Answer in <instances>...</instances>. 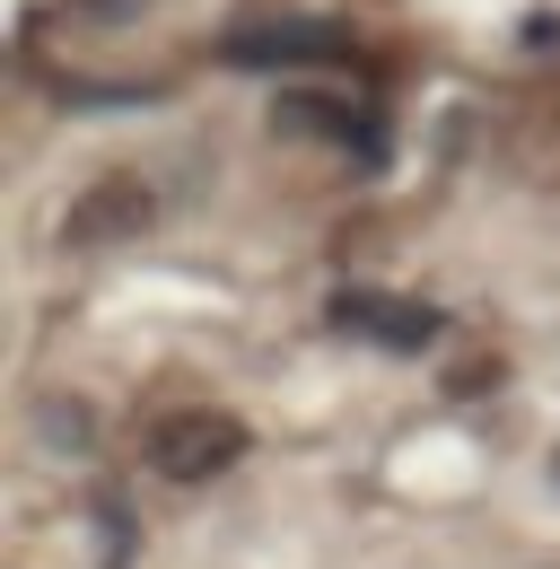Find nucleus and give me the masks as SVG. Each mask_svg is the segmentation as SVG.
Segmentation results:
<instances>
[{
    "label": "nucleus",
    "mask_w": 560,
    "mask_h": 569,
    "mask_svg": "<svg viewBox=\"0 0 560 569\" xmlns=\"http://www.w3.org/2000/svg\"><path fill=\"white\" fill-rule=\"evenodd\" d=\"M552 482H560V456H552Z\"/></svg>",
    "instance_id": "423d86ee"
},
{
    "label": "nucleus",
    "mask_w": 560,
    "mask_h": 569,
    "mask_svg": "<svg viewBox=\"0 0 560 569\" xmlns=\"http://www.w3.org/2000/svg\"><path fill=\"white\" fill-rule=\"evenodd\" d=\"M36 421H44V438H53V447H88V412H79V403H62V395H53Z\"/></svg>",
    "instance_id": "39448f33"
},
{
    "label": "nucleus",
    "mask_w": 560,
    "mask_h": 569,
    "mask_svg": "<svg viewBox=\"0 0 560 569\" xmlns=\"http://www.w3.org/2000/svg\"><path fill=\"white\" fill-rule=\"evenodd\" d=\"M342 325L377 333V342H394V351H412V342L438 333V316H429V307H394V298H342Z\"/></svg>",
    "instance_id": "20e7f679"
},
{
    "label": "nucleus",
    "mask_w": 560,
    "mask_h": 569,
    "mask_svg": "<svg viewBox=\"0 0 560 569\" xmlns=\"http://www.w3.org/2000/svg\"><path fill=\"white\" fill-rule=\"evenodd\" d=\"M237 456H246V421L237 412H167V421L149 429V465L167 482H210Z\"/></svg>",
    "instance_id": "f257e3e1"
},
{
    "label": "nucleus",
    "mask_w": 560,
    "mask_h": 569,
    "mask_svg": "<svg viewBox=\"0 0 560 569\" xmlns=\"http://www.w3.org/2000/svg\"><path fill=\"white\" fill-rule=\"evenodd\" d=\"M219 53L228 62H342L350 36L342 27H237Z\"/></svg>",
    "instance_id": "7ed1b4c3"
},
{
    "label": "nucleus",
    "mask_w": 560,
    "mask_h": 569,
    "mask_svg": "<svg viewBox=\"0 0 560 569\" xmlns=\"http://www.w3.org/2000/svg\"><path fill=\"white\" fill-rule=\"evenodd\" d=\"M149 219H158V193L140 184L132 167H114V176H97L88 193H70L62 246H79V254H97V246H132Z\"/></svg>",
    "instance_id": "f03ea898"
}]
</instances>
